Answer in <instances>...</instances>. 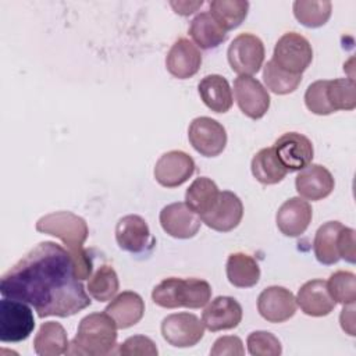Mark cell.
Wrapping results in <instances>:
<instances>
[{
  "label": "cell",
  "instance_id": "cell-1",
  "mask_svg": "<svg viewBox=\"0 0 356 356\" xmlns=\"http://www.w3.org/2000/svg\"><path fill=\"white\" fill-rule=\"evenodd\" d=\"M0 293L33 306L42 318L70 317L92 302L74 274L68 249L51 241L38 243L1 277Z\"/></svg>",
  "mask_w": 356,
  "mask_h": 356
},
{
  "label": "cell",
  "instance_id": "cell-2",
  "mask_svg": "<svg viewBox=\"0 0 356 356\" xmlns=\"http://www.w3.org/2000/svg\"><path fill=\"white\" fill-rule=\"evenodd\" d=\"M117 345V325L106 313L95 312L85 316L76 330V335L70 343V355L106 356L113 353Z\"/></svg>",
  "mask_w": 356,
  "mask_h": 356
},
{
  "label": "cell",
  "instance_id": "cell-3",
  "mask_svg": "<svg viewBox=\"0 0 356 356\" xmlns=\"http://www.w3.org/2000/svg\"><path fill=\"white\" fill-rule=\"evenodd\" d=\"M211 299V286L200 278L170 277L152 291V300L164 309H200Z\"/></svg>",
  "mask_w": 356,
  "mask_h": 356
},
{
  "label": "cell",
  "instance_id": "cell-4",
  "mask_svg": "<svg viewBox=\"0 0 356 356\" xmlns=\"http://www.w3.org/2000/svg\"><path fill=\"white\" fill-rule=\"evenodd\" d=\"M36 231L58 238L67 249L82 248L89 235L86 221L71 211H54L40 217Z\"/></svg>",
  "mask_w": 356,
  "mask_h": 356
},
{
  "label": "cell",
  "instance_id": "cell-5",
  "mask_svg": "<svg viewBox=\"0 0 356 356\" xmlns=\"http://www.w3.org/2000/svg\"><path fill=\"white\" fill-rule=\"evenodd\" d=\"M271 60L281 70L302 75L312 64L313 49L310 42L300 33L286 32L277 40Z\"/></svg>",
  "mask_w": 356,
  "mask_h": 356
},
{
  "label": "cell",
  "instance_id": "cell-6",
  "mask_svg": "<svg viewBox=\"0 0 356 356\" xmlns=\"http://www.w3.org/2000/svg\"><path fill=\"white\" fill-rule=\"evenodd\" d=\"M35 328L33 312L21 300L3 298L0 300V341H25Z\"/></svg>",
  "mask_w": 356,
  "mask_h": 356
},
{
  "label": "cell",
  "instance_id": "cell-7",
  "mask_svg": "<svg viewBox=\"0 0 356 356\" xmlns=\"http://www.w3.org/2000/svg\"><path fill=\"white\" fill-rule=\"evenodd\" d=\"M266 56L261 39L253 33H239L231 42L227 57L234 72L249 75L259 72Z\"/></svg>",
  "mask_w": 356,
  "mask_h": 356
},
{
  "label": "cell",
  "instance_id": "cell-8",
  "mask_svg": "<svg viewBox=\"0 0 356 356\" xmlns=\"http://www.w3.org/2000/svg\"><path fill=\"white\" fill-rule=\"evenodd\" d=\"M163 338L175 348L195 346L204 335L203 321L193 313H172L161 321Z\"/></svg>",
  "mask_w": 356,
  "mask_h": 356
},
{
  "label": "cell",
  "instance_id": "cell-9",
  "mask_svg": "<svg viewBox=\"0 0 356 356\" xmlns=\"http://www.w3.org/2000/svg\"><path fill=\"white\" fill-rule=\"evenodd\" d=\"M188 139L192 147L204 157H216L227 145V131L214 118L196 117L188 128Z\"/></svg>",
  "mask_w": 356,
  "mask_h": 356
},
{
  "label": "cell",
  "instance_id": "cell-10",
  "mask_svg": "<svg viewBox=\"0 0 356 356\" xmlns=\"http://www.w3.org/2000/svg\"><path fill=\"white\" fill-rule=\"evenodd\" d=\"M234 96L241 111L252 120H260L270 108L267 89L253 76L239 75L235 78Z\"/></svg>",
  "mask_w": 356,
  "mask_h": 356
},
{
  "label": "cell",
  "instance_id": "cell-11",
  "mask_svg": "<svg viewBox=\"0 0 356 356\" xmlns=\"http://www.w3.org/2000/svg\"><path fill=\"white\" fill-rule=\"evenodd\" d=\"M274 152L281 164L288 170L300 171L313 160L314 149L312 140L299 132H285L274 142Z\"/></svg>",
  "mask_w": 356,
  "mask_h": 356
},
{
  "label": "cell",
  "instance_id": "cell-12",
  "mask_svg": "<svg viewBox=\"0 0 356 356\" xmlns=\"http://www.w3.org/2000/svg\"><path fill=\"white\" fill-rule=\"evenodd\" d=\"M159 220L164 232L177 239L193 238L202 225L200 217L185 202L164 206Z\"/></svg>",
  "mask_w": 356,
  "mask_h": 356
},
{
  "label": "cell",
  "instance_id": "cell-13",
  "mask_svg": "<svg viewBox=\"0 0 356 356\" xmlns=\"http://www.w3.org/2000/svg\"><path fill=\"white\" fill-rule=\"evenodd\" d=\"M193 159L182 150H170L160 156L154 165V178L164 188H177L195 172Z\"/></svg>",
  "mask_w": 356,
  "mask_h": 356
},
{
  "label": "cell",
  "instance_id": "cell-14",
  "mask_svg": "<svg viewBox=\"0 0 356 356\" xmlns=\"http://www.w3.org/2000/svg\"><path fill=\"white\" fill-rule=\"evenodd\" d=\"M296 298L293 293L278 285L267 286L257 298V310L268 323H284L296 312Z\"/></svg>",
  "mask_w": 356,
  "mask_h": 356
},
{
  "label": "cell",
  "instance_id": "cell-15",
  "mask_svg": "<svg viewBox=\"0 0 356 356\" xmlns=\"http://www.w3.org/2000/svg\"><path fill=\"white\" fill-rule=\"evenodd\" d=\"M115 241L122 250L129 253H142L154 243L147 222L138 214H128L118 220Z\"/></svg>",
  "mask_w": 356,
  "mask_h": 356
},
{
  "label": "cell",
  "instance_id": "cell-16",
  "mask_svg": "<svg viewBox=\"0 0 356 356\" xmlns=\"http://www.w3.org/2000/svg\"><path fill=\"white\" fill-rule=\"evenodd\" d=\"M202 65V53L197 46L186 38H179L170 47L165 57L167 71L178 78L188 79L192 78Z\"/></svg>",
  "mask_w": 356,
  "mask_h": 356
},
{
  "label": "cell",
  "instance_id": "cell-17",
  "mask_svg": "<svg viewBox=\"0 0 356 356\" xmlns=\"http://www.w3.org/2000/svg\"><path fill=\"white\" fill-rule=\"evenodd\" d=\"M242 217L243 204L241 199L231 191H222L213 210L200 217V220L214 231L228 232L239 225Z\"/></svg>",
  "mask_w": 356,
  "mask_h": 356
},
{
  "label": "cell",
  "instance_id": "cell-18",
  "mask_svg": "<svg viewBox=\"0 0 356 356\" xmlns=\"http://www.w3.org/2000/svg\"><path fill=\"white\" fill-rule=\"evenodd\" d=\"M313 210L307 200H305L300 196L291 197L285 200L275 216V222L278 229L285 236H299L302 235L309 224L312 222Z\"/></svg>",
  "mask_w": 356,
  "mask_h": 356
},
{
  "label": "cell",
  "instance_id": "cell-19",
  "mask_svg": "<svg viewBox=\"0 0 356 356\" xmlns=\"http://www.w3.org/2000/svg\"><path fill=\"white\" fill-rule=\"evenodd\" d=\"M242 320V306L231 296H217L202 313L204 328L211 332L232 330Z\"/></svg>",
  "mask_w": 356,
  "mask_h": 356
},
{
  "label": "cell",
  "instance_id": "cell-20",
  "mask_svg": "<svg viewBox=\"0 0 356 356\" xmlns=\"http://www.w3.org/2000/svg\"><path fill=\"white\" fill-rule=\"evenodd\" d=\"M295 186L300 197L316 202L331 195L335 181L324 165L309 164L298 172Z\"/></svg>",
  "mask_w": 356,
  "mask_h": 356
},
{
  "label": "cell",
  "instance_id": "cell-21",
  "mask_svg": "<svg viewBox=\"0 0 356 356\" xmlns=\"http://www.w3.org/2000/svg\"><path fill=\"white\" fill-rule=\"evenodd\" d=\"M296 305L307 316L323 317L330 314L337 303L331 298L325 281L310 280L299 288L296 295Z\"/></svg>",
  "mask_w": 356,
  "mask_h": 356
},
{
  "label": "cell",
  "instance_id": "cell-22",
  "mask_svg": "<svg viewBox=\"0 0 356 356\" xmlns=\"http://www.w3.org/2000/svg\"><path fill=\"white\" fill-rule=\"evenodd\" d=\"M104 312L114 320L118 330H125L142 320L145 314V302L139 293L124 291L111 299Z\"/></svg>",
  "mask_w": 356,
  "mask_h": 356
},
{
  "label": "cell",
  "instance_id": "cell-23",
  "mask_svg": "<svg viewBox=\"0 0 356 356\" xmlns=\"http://www.w3.org/2000/svg\"><path fill=\"white\" fill-rule=\"evenodd\" d=\"M197 92L202 102L214 113H227L232 107V90L222 75H206L200 79Z\"/></svg>",
  "mask_w": 356,
  "mask_h": 356
},
{
  "label": "cell",
  "instance_id": "cell-24",
  "mask_svg": "<svg viewBox=\"0 0 356 356\" xmlns=\"http://www.w3.org/2000/svg\"><path fill=\"white\" fill-rule=\"evenodd\" d=\"M189 36L195 44L203 50L214 49L227 40V31L218 24V21L209 13H199L189 25Z\"/></svg>",
  "mask_w": 356,
  "mask_h": 356
},
{
  "label": "cell",
  "instance_id": "cell-25",
  "mask_svg": "<svg viewBox=\"0 0 356 356\" xmlns=\"http://www.w3.org/2000/svg\"><path fill=\"white\" fill-rule=\"evenodd\" d=\"M70 342L65 328L57 321L43 323L33 339L35 353L39 356H60L68 352Z\"/></svg>",
  "mask_w": 356,
  "mask_h": 356
},
{
  "label": "cell",
  "instance_id": "cell-26",
  "mask_svg": "<svg viewBox=\"0 0 356 356\" xmlns=\"http://www.w3.org/2000/svg\"><path fill=\"white\" fill-rule=\"evenodd\" d=\"M228 281L236 288L254 286L260 280V267L257 261L242 252L231 253L225 264Z\"/></svg>",
  "mask_w": 356,
  "mask_h": 356
},
{
  "label": "cell",
  "instance_id": "cell-27",
  "mask_svg": "<svg viewBox=\"0 0 356 356\" xmlns=\"http://www.w3.org/2000/svg\"><path fill=\"white\" fill-rule=\"evenodd\" d=\"M220 196L218 186L216 182L207 177L196 178L185 193V203L199 216L210 213L216 206Z\"/></svg>",
  "mask_w": 356,
  "mask_h": 356
},
{
  "label": "cell",
  "instance_id": "cell-28",
  "mask_svg": "<svg viewBox=\"0 0 356 356\" xmlns=\"http://www.w3.org/2000/svg\"><path fill=\"white\" fill-rule=\"evenodd\" d=\"M250 168L253 177L263 185L278 184L288 174V170L278 160L273 146L260 149L253 156Z\"/></svg>",
  "mask_w": 356,
  "mask_h": 356
},
{
  "label": "cell",
  "instance_id": "cell-29",
  "mask_svg": "<svg viewBox=\"0 0 356 356\" xmlns=\"http://www.w3.org/2000/svg\"><path fill=\"white\" fill-rule=\"evenodd\" d=\"M342 227L339 221H327L316 231L313 250L321 264L331 266L338 263V234Z\"/></svg>",
  "mask_w": 356,
  "mask_h": 356
},
{
  "label": "cell",
  "instance_id": "cell-30",
  "mask_svg": "<svg viewBox=\"0 0 356 356\" xmlns=\"http://www.w3.org/2000/svg\"><path fill=\"white\" fill-rule=\"evenodd\" d=\"M209 7V13L227 32L238 28L249 11V3L245 0H213Z\"/></svg>",
  "mask_w": 356,
  "mask_h": 356
},
{
  "label": "cell",
  "instance_id": "cell-31",
  "mask_svg": "<svg viewBox=\"0 0 356 356\" xmlns=\"http://www.w3.org/2000/svg\"><path fill=\"white\" fill-rule=\"evenodd\" d=\"M86 288L89 295L95 300L97 302L111 300L120 289L118 275L111 266L103 264L89 277V282Z\"/></svg>",
  "mask_w": 356,
  "mask_h": 356
},
{
  "label": "cell",
  "instance_id": "cell-32",
  "mask_svg": "<svg viewBox=\"0 0 356 356\" xmlns=\"http://www.w3.org/2000/svg\"><path fill=\"white\" fill-rule=\"evenodd\" d=\"M295 18L307 28L323 26L331 17L332 3L328 0L312 1V0H296L292 6Z\"/></svg>",
  "mask_w": 356,
  "mask_h": 356
},
{
  "label": "cell",
  "instance_id": "cell-33",
  "mask_svg": "<svg viewBox=\"0 0 356 356\" xmlns=\"http://www.w3.org/2000/svg\"><path fill=\"white\" fill-rule=\"evenodd\" d=\"M325 95L334 111H349L356 107V83L353 78H337L327 81Z\"/></svg>",
  "mask_w": 356,
  "mask_h": 356
},
{
  "label": "cell",
  "instance_id": "cell-34",
  "mask_svg": "<svg viewBox=\"0 0 356 356\" xmlns=\"http://www.w3.org/2000/svg\"><path fill=\"white\" fill-rule=\"evenodd\" d=\"M263 81L267 89H270L273 93L288 95L298 89L302 82V75L289 74L270 60L263 68Z\"/></svg>",
  "mask_w": 356,
  "mask_h": 356
},
{
  "label": "cell",
  "instance_id": "cell-35",
  "mask_svg": "<svg viewBox=\"0 0 356 356\" xmlns=\"http://www.w3.org/2000/svg\"><path fill=\"white\" fill-rule=\"evenodd\" d=\"M327 289L335 303L350 305L356 300V275L350 271H335L330 275Z\"/></svg>",
  "mask_w": 356,
  "mask_h": 356
},
{
  "label": "cell",
  "instance_id": "cell-36",
  "mask_svg": "<svg viewBox=\"0 0 356 356\" xmlns=\"http://www.w3.org/2000/svg\"><path fill=\"white\" fill-rule=\"evenodd\" d=\"M248 352L252 356H280L282 352L280 339L268 331H253L246 339Z\"/></svg>",
  "mask_w": 356,
  "mask_h": 356
},
{
  "label": "cell",
  "instance_id": "cell-37",
  "mask_svg": "<svg viewBox=\"0 0 356 356\" xmlns=\"http://www.w3.org/2000/svg\"><path fill=\"white\" fill-rule=\"evenodd\" d=\"M325 89H327V79L314 81L313 83H310L307 86L306 93H305V104H306L307 110L312 111L313 114L328 115V114L334 113V110L331 108V106L327 100Z\"/></svg>",
  "mask_w": 356,
  "mask_h": 356
},
{
  "label": "cell",
  "instance_id": "cell-38",
  "mask_svg": "<svg viewBox=\"0 0 356 356\" xmlns=\"http://www.w3.org/2000/svg\"><path fill=\"white\" fill-rule=\"evenodd\" d=\"M118 355L121 356H157L156 343L145 335H134L118 345Z\"/></svg>",
  "mask_w": 356,
  "mask_h": 356
},
{
  "label": "cell",
  "instance_id": "cell-39",
  "mask_svg": "<svg viewBox=\"0 0 356 356\" xmlns=\"http://www.w3.org/2000/svg\"><path fill=\"white\" fill-rule=\"evenodd\" d=\"M245 353L243 343L239 337L235 335H224L216 339L213 348L210 349L211 356H242Z\"/></svg>",
  "mask_w": 356,
  "mask_h": 356
},
{
  "label": "cell",
  "instance_id": "cell-40",
  "mask_svg": "<svg viewBox=\"0 0 356 356\" xmlns=\"http://www.w3.org/2000/svg\"><path fill=\"white\" fill-rule=\"evenodd\" d=\"M71 259H72V266H74V274L79 281H83L92 275L93 270V263L89 256V252L82 246L76 249H68Z\"/></svg>",
  "mask_w": 356,
  "mask_h": 356
},
{
  "label": "cell",
  "instance_id": "cell-41",
  "mask_svg": "<svg viewBox=\"0 0 356 356\" xmlns=\"http://www.w3.org/2000/svg\"><path fill=\"white\" fill-rule=\"evenodd\" d=\"M355 229L349 227H342L338 234V254L339 259L353 264L356 261V250H355Z\"/></svg>",
  "mask_w": 356,
  "mask_h": 356
},
{
  "label": "cell",
  "instance_id": "cell-42",
  "mask_svg": "<svg viewBox=\"0 0 356 356\" xmlns=\"http://www.w3.org/2000/svg\"><path fill=\"white\" fill-rule=\"evenodd\" d=\"M355 303H350V305H343L342 307V312H341V316H339V321H341V327L342 330L355 337Z\"/></svg>",
  "mask_w": 356,
  "mask_h": 356
},
{
  "label": "cell",
  "instance_id": "cell-43",
  "mask_svg": "<svg viewBox=\"0 0 356 356\" xmlns=\"http://www.w3.org/2000/svg\"><path fill=\"white\" fill-rule=\"evenodd\" d=\"M170 6L179 15H189L203 6V1H170Z\"/></svg>",
  "mask_w": 356,
  "mask_h": 356
}]
</instances>
